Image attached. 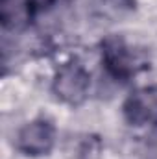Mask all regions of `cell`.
Here are the masks:
<instances>
[{
  "mask_svg": "<svg viewBox=\"0 0 157 159\" xmlns=\"http://www.w3.org/2000/svg\"><path fill=\"white\" fill-rule=\"evenodd\" d=\"M91 85V74L78 61H70L59 69L54 80V93L67 104L76 106L83 102Z\"/></svg>",
  "mask_w": 157,
  "mask_h": 159,
  "instance_id": "1",
  "label": "cell"
},
{
  "mask_svg": "<svg viewBox=\"0 0 157 159\" xmlns=\"http://www.w3.org/2000/svg\"><path fill=\"white\" fill-rule=\"evenodd\" d=\"M102 63L105 67V72L120 81L129 80L137 72L131 48L120 37H107L102 43Z\"/></svg>",
  "mask_w": 157,
  "mask_h": 159,
  "instance_id": "2",
  "label": "cell"
},
{
  "mask_svg": "<svg viewBox=\"0 0 157 159\" xmlns=\"http://www.w3.org/2000/svg\"><path fill=\"white\" fill-rule=\"evenodd\" d=\"M56 128L50 120L37 119L28 122L17 135V150L24 156H46L54 146Z\"/></svg>",
  "mask_w": 157,
  "mask_h": 159,
  "instance_id": "3",
  "label": "cell"
},
{
  "mask_svg": "<svg viewBox=\"0 0 157 159\" xmlns=\"http://www.w3.org/2000/svg\"><path fill=\"white\" fill-rule=\"evenodd\" d=\"M124 115L133 126L157 122V96L154 91H139L131 94L124 104Z\"/></svg>",
  "mask_w": 157,
  "mask_h": 159,
  "instance_id": "4",
  "label": "cell"
}]
</instances>
